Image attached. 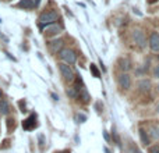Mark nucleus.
<instances>
[{
  "label": "nucleus",
  "instance_id": "nucleus-18",
  "mask_svg": "<svg viewBox=\"0 0 159 153\" xmlns=\"http://www.w3.org/2000/svg\"><path fill=\"white\" fill-rule=\"evenodd\" d=\"M16 128V123H14V117L13 118H8L7 120V131H8V134H10L11 131H13V129Z\"/></svg>",
  "mask_w": 159,
  "mask_h": 153
},
{
  "label": "nucleus",
  "instance_id": "nucleus-20",
  "mask_svg": "<svg viewBox=\"0 0 159 153\" xmlns=\"http://www.w3.org/2000/svg\"><path fill=\"white\" fill-rule=\"evenodd\" d=\"M112 137H113V139H115L116 145H117V146H121V142H120V138H119V135H117V132H116V129H115V128H113V129H112Z\"/></svg>",
  "mask_w": 159,
  "mask_h": 153
},
{
  "label": "nucleus",
  "instance_id": "nucleus-12",
  "mask_svg": "<svg viewBox=\"0 0 159 153\" xmlns=\"http://www.w3.org/2000/svg\"><path fill=\"white\" fill-rule=\"evenodd\" d=\"M63 47V41L61 39H53L52 42L49 43V49L52 53H59Z\"/></svg>",
  "mask_w": 159,
  "mask_h": 153
},
{
  "label": "nucleus",
  "instance_id": "nucleus-10",
  "mask_svg": "<svg viewBox=\"0 0 159 153\" xmlns=\"http://www.w3.org/2000/svg\"><path fill=\"white\" fill-rule=\"evenodd\" d=\"M138 86V90H140L141 93H149L151 92V81H148V79H140L137 84Z\"/></svg>",
  "mask_w": 159,
  "mask_h": 153
},
{
  "label": "nucleus",
  "instance_id": "nucleus-3",
  "mask_svg": "<svg viewBox=\"0 0 159 153\" xmlns=\"http://www.w3.org/2000/svg\"><path fill=\"white\" fill-rule=\"evenodd\" d=\"M59 70H60V74L64 78V81L67 82H73L75 79V74L73 71L71 66L67 63H59Z\"/></svg>",
  "mask_w": 159,
  "mask_h": 153
},
{
  "label": "nucleus",
  "instance_id": "nucleus-26",
  "mask_svg": "<svg viewBox=\"0 0 159 153\" xmlns=\"http://www.w3.org/2000/svg\"><path fill=\"white\" fill-rule=\"evenodd\" d=\"M103 137H105V139H106L107 142L110 141V138H109V135H107V132H103Z\"/></svg>",
  "mask_w": 159,
  "mask_h": 153
},
{
  "label": "nucleus",
  "instance_id": "nucleus-31",
  "mask_svg": "<svg viewBox=\"0 0 159 153\" xmlns=\"http://www.w3.org/2000/svg\"><path fill=\"white\" fill-rule=\"evenodd\" d=\"M157 90H158V93H159V84H158V86H157Z\"/></svg>",
  "mask_w": 159,
  "mask_h": 153
},
{
  "label": "nucleus",
  "instance_id": "nucleus-23",
  "mask_svg": "<svg viewBox=\"0 0 159 153\" xmlns=\"http://www.w3.org/2000/svg\"><path fill=\"white\" fill-rule=\"evenodd\" d=\"M18 104H20V109H21L20 111H21V113H27V106H25V102L24 100H20Z\"/></svg>",
  "mask_w": 159,
  "mask_h": 153
},
{
  "label": "nucleus",
  "instance_id": "nucleus-16",
  "mask_svg": "<svg viewBox=\"0 0 159 153\" xmlns=\"http://www.w3.org/2000/svg\"><path fill=\"white\" fill-rule=\"evenodd\" d=\"M119 67L123 72H127L130 68H131V63H130L129 59H120L119 60Z\"/></svg>",
  "mask_w": 159,
  "mask_h": 153
},
{
  "label": "nucleus",
  "instance_id": "nucleus-5",
  "mask_svg": "<svg viewBox=\"0 0 159 153\" xmlns=\"http://www.w3.org/2000/svg\"><path fill=\"white\" fill-rule=\"evenodd\" d=\"M117 84L121 89L129 90L130 88H131V76L127 74V72H121V74H119V76H117Z\"/></svg>",
  "mask_w": 159,
  "mask_h": 153
},
{
  "label": "nucleus",
  "instance_id": "nucleus-2",
  "mask_svg": "<svg viewBox=\"0 0 159 153\" xmlns=\"http://www.w3.org/2000/svg\"><path fill=\"white\" fill-rule=\"evenodd\" d=\"M59 57H60V60H63V63H67V64H74L75 61H77V55H75L74 50L71 49H61L60 52H59Z\"/></svg>",
  "mask_w": 159,
  "mask_h": 153
},
{
  "label": "nucleus",
  "instance_id": "nucleus-17",
  "mask_svg": "<svg viewBox=\"0 0 159 153\" xmlns=\"http://www.w3.org/2000/svg\"><path fill=\"white\" fill-rule=\"evenodd\" d=\"M66 93L70 99H78V90L74 86H69L66 89Z\"/></svg>",
  "mask_w": 159,
  "mask_h": 153
},
{
  "label": "nucleus",
  "instance_id": "nucleus-22",
  "mask_svg": "<svg viewBox=\"0 0 159 153\" xmlns=\"http://www.w3.org/2000/svg\"><path fill=\"white\" fill-rule=\"evenodd\" d=\"M148 153H159V145H152V146H149Z\"/></svg>",
  "mask_w": 159,
  "mask_h": 153
},
{
  "label": "nucleus",
  "instance_id": "nucleus-8",
  "mask_svg": "<svg viewBox=\"0 0 159 153\" xmlns=\"http://www.w3.org/2000/svg\"><path fill=\"white\" fill-rule=\"evenodd\" d=\"M138 134H140L141 143H143L144 146H149V145H151V137H149V134H148V129L140 127V128H138Z\"/></svg>",
  "mask_w": 159,
  "mask_h": 153
},
{
  "label": "nucleus",
  "instance_id": "nucleus-19",
  "mask_svg": "<svg viewBox=\"0 0 159 153\" xmlns=\"http://www.w3.org/2000/svg\"><path fill=\"white\" fill-rule=\"evenodd\" d=\"M89 70H91V72H92V75L95 76V78H99V76H101V72H99V70L96 68V66H95V64H91Z\"/></svg>",
  "mask_w": 159,
  "mask_h": 153
},
{
  "label": "nucleus",
  "instance_id": "nucleus-4",
  "mask_svg": "<svg viewBox=\"0 0 159 153\" xmlns=\"http://www.w3.org/2000/svg\"><path fill=\"white\" fill-rule=\"evenodd\" d=\"M131 39L140 49H144L147 46V38L144 35V32L141 29H134L131 33Z\"/></svg>",
  "mask_w": 159,
  "mask_h": 153
},
{
  "label": "nucleus",
  "instance_id": "nucleus-25",
  "mask_svg": "<svg viewBox=\"0 0 159 153\" xmlns=\"http://www.w3.org/2000/svg\"><path fill=\"white\" fill-rule=\"evenodd\" d=\"M131 151H133V153H143V152L140 151V149L137 148V146L134 145V143H131Z\"/></svg>",
  "mask_w": 159,
  "mask_h": 153
},
{
  "label": "nucleus",
  "instance_id": "nucleus-13",
  "mask_svg": "<svg viewBox=\"0 0 159 153\" xmlns=\"http://www.w3.org/2000/svg\"><path fill=\"white\" fill-rule=\"evenodd\" d=\"M17 7L24 8V10H32V8L35 7V3H34L32 0H20V2L17 3Z\"/></svg>",
  "mask_w": 159,
  "mask_h": 153
},
{
  "label": "nucleus",
  "instance_id": "nucleus-29",
  "mask_svg": "<svg viewBox=\"0 0 159 153\" xmlns=\"http://www.w3.org/2000/svg\"><path fill=\"white\" fill-rule=\"evenodd\" d=\"M155 111H157V113H158V114H159V103L157 104V106H155Z\"/></svg>",
  "mask_w": 159,
  "mask_h": 153
},
{
  "label": "nucleus",
  "instance_id": "nucleus-33",
  "mask_svg": "<svg viewBox=\"0 0 159 153\" xmlns=\"http://www.w3.org/2000/svg\"><path fill=\"white\" fill-rule=\"evenodd\" d=\"M87 2H91V0H87ZM91 3H92V2H91Z\"/></svg>",
  "mask_w": 159,
  "mask_h": 153
},
{
  "label": "nucleus",
  "instance_id": "nucleus-15",
  "mask_svg": "<svg viewBox=\"0 0 159 153\" xmlns=\"http://www.w3.org/2000/svg\"><path fill=\"white\" fill-rule=\"evenodd\" d=\"M78 99L84 104H88L91 102V96H89V93H88V90L85 89V88H82V89L78 92Z\"/></svg>",
  "mask_w": 159,
  "mask_h": 153
},
{
  "label": "nucleus",
  "instance_id": "nucleus-9",
  "mask_svg": "<svg viewBox=\"0 0 159 153\" xmlns=\"http://www.w3.org/2000/svg\"><path fill=\"white\" fill-rule=\"evenodd\" d=\"M149 47L152 52L158 53L159 52V33L158 32H152L149 36Z\"/></svg>",
  "mask_w": 159,
  "mask_h": 153
},
{
  "label": "nucleus",
  "instance_id": "nucleus-27",
  "mask_svg": "<svg viewBox=\"0 0 159 153\" xmlns=\"http://www.w3.org/2000/svg\"><path fill=\"white\" fill-rule=\"evenodd\" d=\"M52 98L55 99V100H59V96H57V95H55V93H52Z\"/></svg>",
  "mask_w": 159,
  "mask_h": 153
},
{
  "label": "nucleus",
  "instance_id": "nucleus-28",
  "mask_svg": "<svg viewBox=\"0 0 159 153\" xmlns=\"http://www.w3.org/2000/svg\"><path fill=\"white\" fill-rule=\"evenodd\" d=\"M158 0H148V4H154V3H157Z\"/></svg>",
  "mask_w": 159,
  "mask_h": 153
},
{
  "label": "nucleus",
  "instance_id": "nucleus-14",
  "mask_svg": "<svg viewBox=\"0 0 159 153\" xmlns=\"http://www.w3.org/2000/svg\"><path fill=\"white\" fill-rule=\"evenodd\" d=\"M0 114L2 116H8L10 114V104L6 99H0Z\"/></svg>",
  "mask_w": 159,
  "mask_h": 153
},
{
  "label": "nucleus",
  "instance_id": "nucleus-24",
  "mask_svg": "<svg viewBox=\"0 0 159 153\" xmlns=\"http://www.w3.org/2000/svg\"><path fill=\"white\" fill-rule=\"evenodd\" d=\"M77 117H78L80 123H85V121H87V116H85V114H82V113H80V114L77 116Z\"/></svg>",
  "mask_w": 159,
  "mask_h": 153
},
{
  "label": "nucleus",
  "instance_id": "nucleus-1",
  "mask_svg": "<svg viewBox=\"0 0 159 153\" xmlns=\"http://www.w3.org/2000/svg\"><path fill=\"white\" fill-rule=\"evenodd\" d=\"M60 18V15H59L57 11L55 10H50V11H45V13H42L41 15H39L38 18V22H39V27H43V25H50V24H55L57 20Z\"/></svg>",
  "mask_w": 159,
  "mask_h": 153
},
{
  "label": "nucleus",
  "instance_id": "nucleus-21",
  "mask_svg": "<svg viewBox=\"0 0 159 153\" xmlns=\"http://www.w3.org/2000/svg\"><path fill=\"white\" fill-rule=\"evenodd\" d=\"M152 76H154V78H157V79H159V64H157V66L152 68Z\"/></svg>",
  "mask_w": 159,
  "mask_h": 153
},
{
  "label": "nucleus",
  "instance_id": "nucleus-6",
  "mask_svg": "<svg viewBox=\"0 0 159 153\" xmlns=\"http://www.w3.org/2000/svg\"><path fill=\"white\" fill-rule=\"evenodd\" d=\"M61 31H63V25L61 24H50V25H46V28L43 29V33L46 38H50V36H56Z\"/></svg>",
  "mask_w": 159,
  "mask_h": 153
},
{
  "label": "nucleus",
  "instance_id": "nucleus-32",
  "mask_svg": "<svg viewBox=\"0 0 159 153\" xmlns=\"http://www.w3.org/2000/svg\"><path fill=\"white\" fill-rule=\"evenodd\" d=\"M0 99H2V89H0Z\"/></svg>",
  "mask_w": 159,
  "mask_h": 153
},
{
  "label": "nucleus",
  "instance_id": "nucleus-7",
  "mask_svg": "<svg viewBox=\"0 0 159 153\" xmlns=\"http://www.w3.org/2000/svg\"><path fill=\"white\" fill-rule=\"evenodd\" d=\"M36 125H38V123H36V114H30L25 120H22V128L25 129V131H32V129L36 128Z\"/></svg>",
  "mask_w": 159,
  "mask_h": 153
},
{
  "label": "nucleus",
  "instance_id": "nucleus-11",
  "mask_svg": "<svg viewBox=\"0 0 159 153\" xmlns=\"http://www.w3.org/2000/svg\"><path fill=\"white\" fill-rule=\"evenodd\" d=\"M148 134L151 141H159V124H151L148 127Z\"/></svg>",
  "mask_w": 159,
  "mask_h": 153
},
{
  "label": "nucleus",
  "instance_id": "nucleus-30",
  "mask_svg": "<svg viewBox=\"0 0 159 153\" xmlns=\"http://www.w3.org/2000/svg\"><path fill=\"white\" fill-rule=\"evenodd\" d=\"M55 153H70V151H60V152H55Z\"/></svg>",
  "mask_w": 159,
  "mask_h": 153
}]
</instances>
